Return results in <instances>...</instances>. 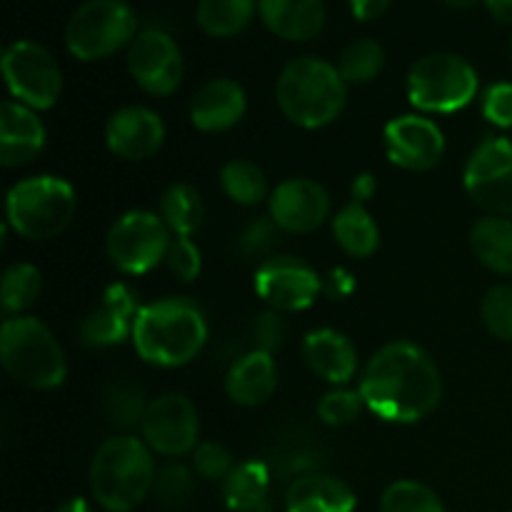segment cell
<instances>
[{
    "label": "cell",
    "instance_id": "6da1fadb",
    "mask_svg": "<svg viewBox=\"0 0 512 512\" xmlns=\"http://www.w3.org/2000/svg\"><path fill=\"white\" fill-rule=\"evenodd\" d=\"M365 408L385 423H420L443 398V378L420 345L395 340L383 345L360 375Z\"/></svg>",
    "mask_w": 512,
    "mask_h": 512
},
{
    "label": "cell",
    "instance_id": "7a4b0ae2",
    "mask_svg": "<svg viewBox=\"0 0 512 512\" xmlns=\"http://www.w3.org/2000/svg\"><path fill=\"white\" fill-rule=\"evenodd\" d=\"M130 340L145 363L180 368L203 350L208 340V320L188 298L155 300L140 308Z\"/></svg>",
    "mask_w": 512,
    "mask_h": 512
},
{
    "label": "cell",
    "instance_id": "3957f363",
    "mask_svg": "<svg viewBox=\"0 0 512 512\" xmlns=\"http://www.w3.org/2000/svg\"><path fill=\"white\" fill-rule=\"evenodd\" d=\"M275 98L290 123L318 130L340 118L348 103V83L338 65L315 55H300L280 70Z\"/></svg>",
    "mask_w": 512,
    "mask_h": 512
},
{
    "label": "cell",
    "instance_id": "277c9868",
    "mask_svg": "<svg viewBox=\"0 0 512 512\" xmlns=\"http://www.w3.org/2000/svg\"><path fill=\"white\" fill-rule=\"evenodd\" d=\"M155 473L153 450L133 435H118L95 450L90 493L103 510L130 512L153 493Z\"/></svg>",
    "mask_w": 512,
    "mask_h": 512
},
{
    "label": "cell",
    "instance_id": "5b68a950",
    "mask_svg": "<svg viewBox=\"0 0 512 512\" xmlns=\"http://www.w3.org/2000/svg\"><path fill=\"white\" fill-rule=\"evenodd\" d=\"M0 360L10 378L33 390L58 388L68 373L58 338L33 315L5 320L0 328Z\"/></svg>",
    "mask_w": 512,
    "mask_h": 512
},
{
    "label": "cell",
    "instance_id": "8992f818",
    "mask_svg": "<svg viewBox=\"0 0 512 512\" xmlns=\"http://www.w3.org/2000/svg\"><path fill=\"white\" fill-rule=\"evenodd\" d=\"M78 200L68 180L55 175H33L8 190L5 223L28 240H48L63 233L73 220Z\"/></svg>",
    "mask_w": 512,
    "mask_h": 512
},
{
    "label": "cell",
    "instance_id": "52a82bcc",
    "mask_svg": "<svg viewBox=\"0 0 512 512\" xmlns=\"http://www.w3.org/2000/svg\"><path fill=\"white\" fill-rule=\"evenodd\" d=\"M138 15L125 0H85L65 25V45L83 63L110 58L138 35Z\"/></svg>",
    "mask_w": 512,
    "mask_h": 512
},
{
    "label": "cell",
    "instance_id": "ba28073f",
    "mask_svg": "<svg viewBox=\"0 0 512 512\" xmlns=\"http://www.w3.org/2000/svg\"><path fill=\"white\" fill-rule=\"evenodd\" d=\"M478 95V73L455 53H430L408 73V98L423 113H455Z\"/></svg>",
    "mask_w": 512,
    "mask_h": 512
},
{
    "label": "cell",
    "instance_id": "9c48e42d",
    "mask_svg": "<svg viewBox=\"0 0 512 512\" xmlns=\"http://www.w3.org/2000/svg\"><path fill=\"white\" fill-rule=\"evenodd\" d=\"M173 233L160 213L130 210L110 225L105 235V255L110 265L125 275H143L168 255Z\"/></svg>",
    "mask_w": 512,
    "mask_h": 512
},
{
    "label": "cell",
    "instance_id": "30bf717a",
    "mask_svg": "<svg viewBox=\"0 0 512 512\" xmlns=\"http://www.w3.org/2000/svg\"><path fill=\"white\" fill-rule=\"evenodd\" d=\"M3 75L10 95L33 110H48L63 93V73L48 48L18 40L3 53Z\"/></svg>",
    "mask_w": 512,
    "mask_h": 512
},
{
    "label": "cell",
    "instance_id": "8fae6325",
    "mask_svg": "<svg viewBox=\"0 0 512 512\" xmlns=\"http://www.w3.org/2000/svg\"><path fill=\"white\" fill-rule=\"evenodd\" d=\"M465 193L490 215H512V140L485 138L470 153L463 173Z\"/></svg>",
    "mask_w": 512,
    "mask_h": 512
},
{
    "label": "cell",
    "instance_id": "7c38bea8",
    "mask_svg": "<svg viewBox=\"0 0 512 512\" xmlns=\"http://www.w3.org/2000/svg\"><path fill=\"white\" fill-rule=\"evenodd\" d=\"M143 443L165 458H183L200 445L198 408L188 395L165 393L148 403L140 423Z\"/></svg>",
    "mask_w": 512,
    "mask_h": 512
},
{
    "label": "cell",
    "instance_id": "4fadbf2b",
    "mask_svg": "<svg viewBox=\"0 0 512 512\" xmlns=\"http://www.w3.org/2000/svg\"><path fill=\"white\" fill-rule=\"evenodd\" d=\"M128 70L145 93L165 98L183 83V53L170 33L160 28H145L128 45Z\"/></svg>",
    "mask_w": 512,
    "mask_h": 512
},
{
    "label": "cell",
    "instance_id": "5bb4252c",
    "mask_svg": "<svg viewBox=\"0 0 512 512\" xmlns=\"http://www.w3.org/2000/svg\"><path fill=\"white\" fill-rule=\"evenodd\" d=\"M320 290H323L320 275L293 255L268 258L255 273V293L275 313H298L310 308Z\"/></svg>",
    "mask_w": 512,
    "mask_h": 512
},
{
    "label": "cell",
    "instance_id": "9a60e30c",
    "mask_svg": "<svg viewBox=\"0 0 512 512\" xmlns=\"http://www.w3.org/2000/svg\"><path fill=\"white\" fill-rule=\"evenodd\" d=\"M385 155L395 168L410 173L433 170L445 155V135L430 118L400 115L385 125Z\"/></svg>",
    "mask_w": 512,
    "mask_h": 512
},
{
    "label": "cell",
    "instance_id": "2e32d148",
    "mask_svg": "<svg viewBox=\"0 0 512 512\" xmlns=\"http://www.w3.org/2000/svg\"><path fill=\"white\" fill-rule=\"evenodd\" d=\"M328 215V190L310 178H290L270 193V218L285 233H313Z\"/></svg>",
    "mask_w": 512,
    "mask_h": 512
},
{
    "label": "cell",
    "instance_id": "e0dca14e",
    "mask_svg": "<svg viewBox=\"0 0 512 512\" xmlns=\"http://www.w3.org/2000/svg\"><path fill=\"white\" fill-rule=\"evenodd\" d=\"M138 313V293L125 283L110 285L98 308L90 310L80 323V343L88 348H113V345L133 338Z\"/></svg>",
    "mask_w": 512,
    "mask_h": 512
},
{
    "label": "cell",
    "instance_id": "ac0fdd59",
    "mask_svg": "<svg viewBox=\"0 0 512 512\" xmlns=\"http://www.w3.org/2000/svg\"><path fill=\"white\" fill-rule=\"evenodd\" d=\"M105 143L110 153L123 160L153 158L165 143V123L145 105L115 110L105 125Z\"/></svg>",
    "mask_w": 512,
    "mask_h": 512
},
{
    "label": "cell",
    "instance_id": "d6986e66",
    "mask_svg": "<svg viewBox=\"0 0 512 512\" xmlns=\"http://www.w3.org/2000/svg\"><path fill=\"white\" fill-rule=\"evenodd\" d=\"M45 148V125L33 108L8 100L0 108V165L20 168Z\"/></svg>",
    "mask_w": 512,
    "mask_h": 512
},
{
    "label": "cell",
    "instance_id": "ffe728a7",
    "mask_svg": "<svg viewBox=\"0 0 512 512\" xmlns=\"http://www.w3.org/2000/svg\"><path fill=\"white\" fill-rule=\"evenodd\" d=\"M245 110H248V98L240 83L230 78H215L193 95L190 120L203 133H223L243 120Z\"/></svg>",
    "mask_w": 512,
    "mask_h": 512
},
{
    "label": "cell",
    "instance_id": "44dd1931",
    "mask_svg": "<svg viewBox=\"0 0 512 512\" xmlns=\"http://www.w3.org/2000/svg\"><path fill=\"white\" fill-rule=\"evenodd\" d=\"M303 360L318 378L345 385L358 373V350L333 328L310 330L303 340Z\"/></svg>",
    "mask_w": 512,
    "mask_h": 512
},
{
    "label": "cell",
    "instance_id": "7402d4cb",
    "mask_svg": "<svg viewBox=\"0 0 512 512\" xmlns=\"http://www.w3.org/2000/svg\"><path fill=\"white\" fill-rule=\"evenodd\" d=\"M278 388V368L270 353L250 350L233 363L225 375V393L235 405L258 408L268 403Z\"/></svg>",
    "mask_w": 512,
    "mask_h": 512
},
{
    "label": "cell",
    "instance_id": "603a6c76",
    "mask_svg": "<svg viewBox=\"0 0 512 512\" xmlns=\"http://www.w3.org/2000/svg\"><path fill=\"white\" fill-rule=\"evenodd\" d=\"M260 20L283 40H313L325 25L323 0H258Z\"/></svg>",
    "mask_w": 512,
    "mask_h": 512
},
{
    "label": "cell",
    "instance_id": "cb8c5ba5",
    "mask_svg": "<svg viewBox=\"0 0 512 512\" xmlns=\"http://www.w3.org/2000/svg\"><path fill=\"white\" fill-rule=\"evenodd\" d=\"M355 505L353 488L325 473L303 475L285 493V512H353Z\"/></svg>",
    "mask_w": 512,
    "mask_h": 512
},
{
    "label": "cell",
    "instance_id": "d4e9b609",
    "mask_svg": "<svg viewBox=\"0 0 512 512\" xmlns=\"http://www.w3.org/2000/svg\"><path fill=\"white\" fill-rule=\"evenodd\" d=\"M470 248L488 270L512 275V220L503 215L480 218L470 230Z\"/></svg>",
    "mask_w": 512,
    "mask_h": 512
},
{
    "label": "cell",
    "instance_id": "484cf974",
    "mask_svg": "<svg viewBox=\"0 0 512 512\" xmlns=\"http://www.w3.org/2000/svg\"><path fill=\"white\" fill-rule=\"evenodd\" d=\"M335 243L350 258H370L380 248V230L368 208L360 203H348L333 218Z\"/></svg>",
    "mask_w": 512,
    "mask_h": 512
},
{
    "label": "cell",
    "instance_id": "4316f807",
    "mask_svg": "<svg viewBox=\"0 0 512 512\" xmlns=\"http://www.w3.org/2000/svg\"><path fill=\"white\" fill-rule=\"evenodd\" d=\"M270 493V473L258 460H245L235 465L233 473L223 480L225 505L235 512H255L265 505Z\"/></svg>",
    "mask_w": 512,
    "mask_h": 512
},
{
    "label": "cell",
    "instance_id": "83f0119b",
    "mask_svg": "<svg viewBox=\"0 0 512 512\" xmlns=\"http://www.w3.org/2000/svg\"><path fill=\"white\" fill-rule=\"evenodd\" d=\"M258 10V0H198L195 18L203 33L213 38H233L243 33Z\"/></svg>",
    "mask_w": 512,
    "mask_h": 512
},
{
    "label": "cell",
    "instance_id": "f1b7e54d",
    "mask_svg": "<svg viewBox=\"0 0 512 512\" xmlns=\"http://www.w3.org/2000/svg\"><path fill=\"white\" fill-rule=\"evenodd\" d=\"M160 218L175 238H190L203 223V198L193 185H173L160 198Z\"/></svg>",
    "mask_w": 512,
    "mask_h": 512
},
{
    "label": "cell",
    "instance_id": "f546056e",
    "mask_svg": "<svg viewBox=\"0 0 512 512\" xmlns=\"http://www.w3.org/2000/svg\"><path fill=\"white\" fill-rule=\"evenodd\" d=\"M220 185H223V193L233 203L245 205V208L260 205L268 198V178L260 170V165L250 163L245 158H233L223 165Z\"/></svg>",
    "mask_w": 512,
    "mask_h": 512
},
{
    "label": "cell",
    "instance_id": "4dcf8cb0",
    "mask_svg": "<svg viewBox=\"0 0 512 512\" xmlns=\"http://www.w3.org/2000/svg\"><path fill=\"white\" fill-rule=\"evenodd\" d=\"M40 288H43V275H40L35 265H10L3 273V280H0V303H3V310L10 315H20L30 305H35Z\"/></svg>",
    "mask_w": 512,
    "mask_h": 512
},
{
    "label": "cell",
    "instance_id": "1f68e13d",
    "mask_svg": "<svg viewBox=\"0 0 512 512\" xmlns=\"http://www.w3.org/2000/svg\"><path fill=\"white\" fill-rule=\"evenodd\" d=\"M383 65H385L383 45L375 43V40H370V38H358L343 50L338 70H340V75H343L345 83L360 85V83H370V80L378 78L380 70H383Z\"/></svg>",
    "mask_w": 512,
    "mask_h": 512
},
{
    "label": "cell",
    "instance_id": "d6a6232c",
    "mask_svg": "<svg viewBox=\"0 0 512 512\" xmlns=\"http://www.w3.org/2000/svg\"><path fill=\"white\" fill-rule=\"evenodd\" d=\"M103 408L115 428H133V425L143 423L148 403H145V395L138 385L130 383V380H115L105 388Z\"/></svg>",
    "mask_w": 512,
    "mask_h": 512
},
{
    "label": "cell",
    "instance_id": "836d02e7",
    "mask_svg": "<svg viewBox=\"0 0 512 512\" xmlns=\"http://www.w3.org/2000/svg\"><path fill=\"white\" fill-rule=\"evenodd\" d=\"M380 512H445L443 500L418 480H395L380 498Z\"/></svg>",
    "mask_w": 512,
    "mask_h": 512
},
{
    "label": "cell",
    "instance_id": "e575fe53",
    "mask_svg": "<svg viewBox=\"0 0 512 512\" xmlns=\"http://www.w3.org/2000/svg\"><path fill=\"white\" fill-rule=\"evenodd\" d=\"M195 490V478L185 465L170 463L165 468H160L155 473V483H153V498L155 503L163 505L168 510H178L193 498Z\"/></svg>",
    "mask_w": 512,
    "mask_h": 512
},
{
    "label": "cell",
    "instance_id": "d590c367",
    "mask_svg": "<svg viewBox=\"0 0 512 512\" xmlns=\"http://www.w3.org/2000/svg\"><path fill=\"white\" fill-rule=\"evenodd\" d=\"M480 318L490 335L512 343V288L510 285H493L483 295L480 303Z\"/></svg>",
    "mask_w": 512,
    "mask_h": 512
},
{
    "label": "cell",
    "instance_id": "8d00e7d4",
    "mask_svg": "<svg viewBox=\"0 0 512 512\" xmlns=\"http://www.w3.org/2000/svg\"><path fill=\"white\" fill-rule=\"evenodd\" d=\"M365 408V400L360 395V390H348V388H335L328 395H323V400L318 403V415L325 425H350L360 418Z\"/></svg>",
    "mask_w": 512,
    "mask_h": 512
},
{
    "label": "cell",
    "instance_id": "74e56055",
    "mask_svg": "<svg viewBox=\"0 0 512 512\" xmlns=\"http://www.w3.org/2000/svg\"><path fill=\"white\" fill-rule=\"evenodd\" d=\"M193 470L198 478L210 480V483H223L230 473H233L235 463H233V455L225 445L213 443V440H205L200 443L198 448L193 450Z\"/></svg>",
    "mask_w": 512,
    "mask_h": 512
},
{
    "label": "cell",
    "instance_id": "f35d334b",
    "mask_svg": "<svg viewBox=\"0 0 512 512\" xmlns=\"http://www.w3.org/2000/svg\"><path fill=\"white\" fill-rule=\"evenodd\" d=\"M278 243V225L273 218H260L243 230L238 240V250L245 260H268Z\"/></svg>",
    "mask_w": 512,
    "mask_h": 512
},
{
    "label": "cell",
    "instance_id": "ab89813d",
    "mask_svg": "<svg viewBox=\"0 0 512 512\" xmlns=\"http://www.w3.org/2000/svg\"><path fill=\"white\" fill-rule=\"evenodd\" d=\"M165 263L175 278L183 280V283H193L203 270V255L190 238H173Z\"/></svg>",
    "mask_w": 512,
    "mask_h": 512
},
{
    "label": "cell",
    "instance_id": "60d3db41",
    "mask_svg": "<svg viewBox=\"0 0 512 512\" xmlns=\"http://www.w3.org/2000/svg\"><path fill=\"white\" fill-rule=\"evenodd\" d=\"M250 338H253V350H263V353L273 355L275 350L283 345L285 325L280 313L275 310H265V313L255 315L253 325H250Z\"/></svg>",
    "mask_w": 512,
    "mask_h": 512
},
{
    "label": "cell",
    "instance_id": "b9f144b4",
    "mask_svg": "<svg viewBox=\"0 0 512 512\" xmlns=\"http://www.w3.org/2000/svg\"><path fill=\"white\" fill-rule=\"evenodd\" d=\"M483 115L495 128H512V83H493L485 90Z\"/></svg>",
    "mask_w": 512,
    "mask_h": 512
},
{
    "label": "cell",
    "instance_id": "7bdbcfd3",
    "mask_svg": "<svg viewBox=\"0 0 512 512\" xmlns=\"http://www.w3.org/2000/svg\"><path fill=\"white\" fill-rule=\"evenodd\" d=\"M323 290H325V295H330V298H335V300L348 298V295L355 290L353 273L345 268L330 270V273L323 278Z\"/></svg>",
    "mask_w": 512,
    "mask_h": 512
},
{
    "label": "cell",
    "instance_id": "ee69618b",
    "mask_svg": "<svg viewBox=\"0 0 512 512\" xmlns=\"http://www.w3.org/2000/svg\"><path fill=\"white\" fill-rule=\"evenodd\" d=\"M393 0H350V8L358 20H375L390 8Z\"/></svg>",
    "mask_w": 512,
    "mask_h": 512
},
{
    "label": "cell",
    "instance_id": "f6af8a7d",
    "mask_svg": "<svg viewBox=\"0 0 512 512\" xmlns=\"http://www.w3.org/2000/svg\"><path fill=\"white\" fill-rule=\"evenodd\" d=\"M375 188H378V183H375L373 175H370V173L358 175V178L353 180V188H350V195H353V203H360V205L368 203V200L375 195Z\"/></svg>",
    "mask_w": 512,
    "mask_h": 512
},
{
    "label": "cell",
    "instance_id": "bcb514c9",
    "mask_svg": "<svg viewBox=\"0 0 512 512\" xmlns=\"http://www.w3.org/2000/svg\"><path fill=\"white\" fill-rule=\"evenodd\" d=\"M485 5L498 23L512 25V0H485Z\"/></svg>",
    "mask_w": 512,
    "mask_h": 512
},
{
    "label": "cell",
    "instance_id": "7dc6e473",
    "mask_svg": "<svg viewBox=\"0 0 512 512\" xmlns=\"http://www.w3.org/2000/svg\"><path fill=\"white\" fill-rule=\"evenodd\" d=\"M55 512H93V508L88 505V500L73 498V500H68V503L60 505V508Z\"/></svg>",
    "mask_w": 512,
    "mask_h": 512
},
{
    "label": "cell",
    "instance_id": "c3c4849f",
    "mask_svg": "<svg viewBox=\"0 0 512 512\" xmlns=\"http://www.w3.org/2000/svg\"><path fill=\"white\" fill-rule=\"evenodd\" d=\"M448 5H453V8H473L478 0H445Z\"/></svg>",
    "mask_w": 512,
    "mask_h": 512
},
{
    "label": "cell",
    "instance_id": "681fc988",
    "mask_svg": "<svg viewBox=\"0 0 512 512\" xmlns=\"http://www.w3.org/2000/svg\"><path fill=\"white\" fill-rule=\"evenodd\" d=\"M510 60H512V38H510Z\"/></svg>",
    "mask_w": 512,
    "mask_h": 512
}]
</instances>
